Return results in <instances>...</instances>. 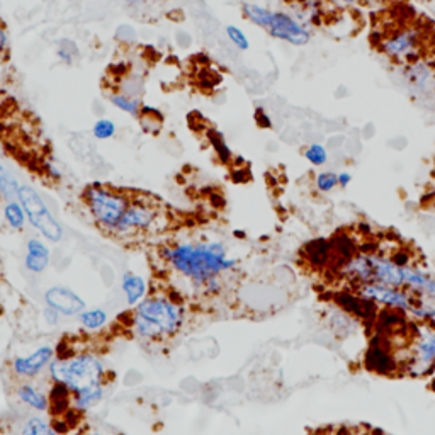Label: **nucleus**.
Listing matches in <instances>:
<instances>
[{
  "mask_svg": "<svg viewBox=\"0 0 435 435\" xmlns=\"http://www.w3.org/2000/svg\"><path fill=\"white\" fill-rule=\"evenodd\" d=\"M165 257L172 267L199 284L211 283L218 274L235 265V260H228L220 243H181L168 249Z\"/></svg>",
  "mask_w": 435,
  "mask_h": 435,
  "instance_id": "1",
  "label": "nucleus"
},
{
  "mask_svg": "<svg viewBox=\"0 0 435 435\" xmlns=\"http://www.w3.org/2000/svg\"><path fill=\"white\" fill-rule=\"evenodd\" d=\"M55 382L69 386L73 395L103 386L104 367L92 354H78L72 359H55L50 362Z\"/></svg>",
  "mask_w": 435,
  "mask_h": 435,
  "instance_id": "2",
  "label": "nucleus"
},
{
  "mask_svg": "<svg viewBox=\"0 0 435 435\" xmlns=\"http://www.w3.org/2000/svg\"><path fill=\"white\" fill-rule=\"evenodd\" d=\"M84 201L94 220L103 228L112 231L125 215L131 197H127L121 190L96 184L85 189Z\"/></svg>",
  "mask_w": 435,
  "mask_h": 435,
  "instance_id": "3",
  "label": "nucleus"
},
{
  "mask_svg": "<svg viewBox=\"0 0 435 435\" xmlns=\"http://www.w3.org/2000/svg\"><path fill=\"white\" fill-rule=\"evenodd\" d=\"M378 50L396 62L415 63L422 60V33L414 26H405L382 37Z\"/></svg>",
  "mask_w": 435,
  "mask_h": 435,
  "instance_id": "4",
  "label": "nucleus"
},
{
  "mask_svg": "<svg viewBox=\"0 0 435 435\" xmlns=\"http://www.w3.org/2000/svg\"><path fill=\"white\" fill-rule=\"evenodd\" d=\"M134 314L145 318L165 335H174L182 325V310L167 298H148L138 305Z\"/></svg>",
  "mask_w": 435,
  "mask_h": 435,
  "instance_id": "5",
  "label": "nucleus"
},
{
  "mask_svg": "<svg viewBox=\"0 0 435 435\" xmlns=\"http://www.w3.org/2000/svg\"><path fill=\"white\" fill-rule=\"evenodd\" d=\"M19 201H21L22 208H24L26 216L31 221L33 227L36 230H39L41 233L46 236L51 242H58L62 240V227L56 223V220L51 216V213L48 211L46 204L39 197V194L36 193L33 187L29 186H21L19 189Z\"/></svg>",
  "mask_w": 435,
  "mask_h": 435,
  "instance_id": "6",
  "label": "nucleus"
},
{
  "mask_svg": "<svg viewBox=\"0 0 435 435\" xmlns=\"http://www.w3.org/2000/svg\"><path fill=\"white\" fill-rule=\"evenodd\" d=\"M276 39L292 44V46H306L311 41V31L298 17L284 10H272L267 28L264 29Z\"/></svg>",
  "mask_w": 435,
  "mask_h": 435,
  "instance_id": "7",
  "label": "nucleus"
},
{
  "mask_svg": "<svg viewBox=\"0 0 435 435\" xmlns=\"http://www.w3.org/2000/svg\"><path fill=\"white\" fill-rule=\"evenodd\" d=\"M157 221V208L148 202L143 197H131L130 204H127L125 215H123L121 221L118 223V227L114 228L116 235L127 236L134 235L138 231L148 230L153 227V223Z\"/></svg>",
  "mask_w": 435,
  "mask_h": 435,
  "instance_id": "8",
  "label": "nucleus"
},
{
  "mask_svg": "<svg viewBox=\"0 0 435 435\" xmlns=\"http://www.w3.org/2000/svg\"><path fill=\"white\" fill-rule=\"evenodd\" d=\"M435 366V332L423 330L415 333V340L411 344V357L408 364V371L411 374H425L432 371Z\"/></svg>",
  "mask_w": 435,
  "mask_h": 435,
  "instance_id": "9",
  "label": "nucleus"
},
{
  "mask_svg": "<svg viewBox=\"0 0 435 435\" xmlns=\"http://www.w3.org/2000/svg\"><path fill=\"white\" fill-rule=\"evenodd\" d=\"M335 303L340 308H344L350 314H354L355 318L369 321V323H373L378 311H380L378 310L376 301H373V299L369 298H364L359 292L357 294H352V292H335Z\"/></svg>",
  "mask_w": 435,
  "mask_h": 435,
  "instance_id": "10",
  "label": "nucleus"
},
{
  "mask_svg": "<svg viewBox=\"0 0 435 435\" xmlns=\"http://www.w3.org/2000/svg\"><path fill=\"white\" fill-rule=\"evenodd\" d=\"M46 303L50 308H53L62 314H78L85 308L84 299L73 291L66 290V287H51L44 294Z\"/></svg>",
  "mask_w": 435,
  "mask_h": 435,
  "instance_id": "11",
  "label": "nucleus"
},
{
  "mask_svg": "<svg viewBox=\"0 0 435 435\" xmlns=\"http://www.w3.org/2000/svg\"><path fill=\"white\" fill-rule=\"evenodd\" d=\"M51 361H53V348L39 347L28 357H17L12 364V369L17 376L33 378Z\"/></svg>",
  "mask_w": 435,
  "mask_h": 435,
  "instance_id": "12",
  "label": "nucleus"
},
{
  "mask_svg": "<svg viewBox=\"0 0 435 435\" xmlns=\"http://www.w3.org/2000/svg\"><path fill=\"white\" fill-rule=\"evenodd\" d=\"M403 80L410 85L411 89L418 92H425L430 87V82L434 78V70L432 66L427 65L425 62L418 60L415 63H407L403 66V72H401Z\"/></svg>",
  "mask_w": 435,
  "mask_h": 435,
  "instance_id": "13",
  "label": "nucleus"
},
{
  "mask_svg": "<svg viewBox=\"0 0 435 435\" xmlns=\"http://www.w3.org/2000/svg\"><path fill=\"white\" fill-rule=\"evenodd\" d=\"M72 400L73 393L70 391L69 386H65L63 382H55V386L50 391V396H48V401H50L48 410L51 411V415H53L55 418L63 417V415L70 410V401Z\"/></svg>",
  "mask_w": 435,
  "mask_h": 435,
  "instance_id": "14",
  "label": "nucleus"
},
{
  "mask_svg": "<svg viewBox=\"0 0 435 435\" xmlns=\"http://www.w3.org/2000/svg\"><path fill=\"white\" fill-rule=\"evenodd\" d=\"M50 264V250L43 242L33 238L28 242V255H26V267L31 272H41Z\"/></svg>",
  "mask_w": 435,
  "mask_h": 435,
  "instance_id": "15",
  "label": "nucleus"
},
{
  "mask_svg": "<svg viewBox=\"0 0 435 435\" xmlns=\"http://www.w3.org/2000/svg\"><path fill=\"white\" fill-rule=\"evenodd\" d=\"M303 255L313 267H325L332 258V243L328 240H314L305 247Z\"/></svg>",
  "mask_w": 435,
  "mask_h": 435,
  "instance_id": "16",
  "label": "nucleus"
},
{
  "mask_svg": "<svg viewBox=\"0 0 435 435\" xmlns=\"http://www.w3.org/2000/svg\"><path fill=\"white\" fill-rule=\"evenodd\" d=\"M123 291L126 292L127 305L134 306L138 305L146 294V283L140 276L126 274V276L123 277Z\"/></svg>",
  "mask_w": 435,
  "mask_h": 435,
  "instance_id": "17",
  "label": "nucleus"
},
{
  "mask_svg": "<svg viewBox=\"0 0 435 435\" xmlns=\"http://www.w3.org/2000/svg\"><path fill=\"white\" fill-rule=\"evenodd\" d=\"M272 10L274 9H269V7L258 6V3H250V2L243 3V7H242L243 17L262 29L267 28L269 19H271L272 16Z\"/></svg>",
  "mask_w": 435,
  "mask_h": 435,
  "instance_id": "18",
  "label": "nucleus"
},
{
  "mask_svg": "<svg viewBox=\"0 0 435 435\" xmlns=\"http://www.w3.org/2000/svg\"><path fill=\"white\" fill-rule=\"evenodd\" d=\"M19 398L37 411H46L48 407H50V401H48L46 396L29 384H24L19 388Z\"/></svg>",
  "mask_w": 435,
  "mask_h": 435,
  "instance_id": "19",
  "label": "nucleus"
},
{
  "mask_svg": "<svg viewBox=\"0 0 435 435\" xmlns=\"http://www.w3.org/2000/svg\"><path fill=\"white\" fill-rule=\"evenodd\" d=\"M19 189H21V186L17 184L16 177L6 167L0 165V193H2V196L9 201L16 199L19 196Z\"/></svg>",
  "mask_w": 435,
  "mask_h": 435,
  "instance_id": "20",
  "label": "nucleus"
},
{
  "mask_svg": "<svg viewBox=\"0 0 435 435\" xmlns=\"http://www.w3.org/2000/svg\"><path fill=\"white\" fill-rule=\"evenodd\" d=\"M109 99H111V103L114 104L116 107L121 109L123 112H126V114H131V116H140L141 109H143L140 104L136 103V100L133 99V97H127L125 96V94H111Z\"/></svg>",
  "mask_w": 435,
  "mask_h": 435,
  "instance_id": "21",
  "label": "nucleus"
},
{
  "mask_svg": "<svg viewBox=\"0 0 435 435\" xmlns=\"http://www.w3.org/2000/svg\"><path fill=\"white\" fill-rule=\"evenodd\" d=\"M107 313L104 310H89L80 314V323L87 330H99L106 325Z\"/></svg>",
  "mask_w": 435,
  "mask_h": 435,
  "instance_id": "22",
  "label": "nucleus"
},
{
  "mask_svg": "<svg viewBox=\"0 0 435 435\" xmlns=\"http://www.w3.org/2000/svg\"><path fill=\"white\" fill-rule=\"evenodd\" d=\"M22 435H62L56 432L53 425H48L44 420L41 418H29L26 422L24 429H22Z\"/></svg>",
  "mask_w": 435,
  "mask_h": 435,
  "instance_id": "23",
  "label": "nucleus"
},
{
  "mask_svg": "<svg viewBox=\"0 0 435 435\" xmlns=\"http://www.w3.org/2000/svg\"><path fill=\"white\" fill-rule=\"evenodd\" d=\"M6 218L9 221V224L12 228H19L24 227V220H26V211L22 208V204H19L16 201H10L9 204L6 206Z\"/></svg>",
  "mask_w": 435,
  "mask_h": 435,
  "instance_id": "24",
  "label": "nucleus"
},
{
  "mask_svg": "<svg viewBox=\"0 0 435 435\" xmlns=\"http://www.w3.org/2000/svg\"><path fill=\"white\" fill-rule=\"evenodd\" d=\"M305 159L308 160L311 165L320 167V165H325L326 160H328V152H326V148L323 145L313 143L305 150Z\"/></svg>",
  "mask_w": 435,
  "mask_h": 435,
  "instance_id": "25",
  "label": "nucleus"
},
{
  "mask_svg": "<svg viewBox=\"0 0 435 435\" xmlns=\"http://www.w3.org/2000/svg\"><path fill=\"white\" fill-rule=\"evenodd\" d=\"M227 36L228 39L233 43L235 48H238L240 51H247L250 48V41L249 37H247L245 33L242 31L240 28H236V26H227Z\"/></svg>",
  "mask_w": 435,
  "mask_h": 435,
  "instance_id": "26",
  "label": "nucleus"
},
{
  "mask_svg": "<svg viewBox=\"0 0 435 435\" xmlns=\"http://www.w3.org/2000/svg\"><path fill=\"white\" fill-rule=\"evenodd\" d=\"M92 133L97 140H109V138L114 136L116 125L111 119H97L92 127Z\"/></svg>",
  "mask_w": 435,
  "mask_h": 435,
  "instance_id": "27",
  "label": "nucleus"
},
{
  "mask_svg": "<svg viewBox=\"0 0 435 435\" xmlns=\"http://www.w3.org/2000/svg\"><path fill=\"white\" fill-rule=\"evenodd\" d=\"M339 186V174L335 172H321L317 177V187L320 193H330Z\"/></svg>",
  "mask_w": 435,
  "mask_h": 435,
  "instance_id": "28",
  "label": "nucleus"
},
{
  "mask_svg": "<svg viewBox=\"0 0 435 435\" xmlns=\"http://www.w3.org/2000/svg\"><path fill=\"white\" fill-rule=\"evenodd\" d=\"M209 140H211V143H213V146H215V150H216L218 155H220V159L223 160V162H230L231 152L228 150V146H227V143H224L223 138H221V134L209 133Z\"/></svg>",
  "mask_w": 435,
  "mask_h": 435,
  "instance_id": "29",
  "label": "nucleus"
},
{
  "mask_svg": "<svg viewBox=\"0 0 435 435\" xmlns=\"http://www.w3.org/2000/svg\"><path fill=\"white\" fill-rule=\"evenodd\" d=\"M73 55H75L73 48H72V50H66V41H65V43H62V46H60V50H58L60 58H62L65 63H70L73 60Z\"/></svg>",
  "mask_w": 435,
  "mask_h": 435,
  "instance_id": "30",
  "label": "nucleus"
},
{
  "mask_svg": "<svg viewBox=\"0 0 435 435\" xmlns=\"http://www.w3.org/2000/svg\"><path fill=\"white\" fill-rule=\"evenodd\" d=\"M255 119H257L258 126H262V127H271L272 126L271 125V119H269V116L265 114V112L262 111V109H258L257 114H255Z\"/></svg>",
  "mask_w": 435,
  "mask_h": 435,
  "instance_id": "31",
  "label": "nucleus"
},
{
  "mask_svg": "<svg viewBox=\"0 0 435 435\" xmlns=\"http://www.w3.org/2000/svg\"><path fill=\"white\" fill-rule=\"evenodd\" d=\"M350 182H352V175L348 174V172H340L339 174V186L347 187Z\"/></svg>",
  "mask_w": 435,
  "mask_h": 435,
  "instance_id": "32",
  "label": "nucleus"
},
{
  "mask_svg": "<svg viewBox=\"0 0 435 435\" xmlns=\"http://www.w3.org/2000/svg\"><path fill=\"white\" fill-rule=\"evenodd\" d=\"M44 314H46V318H50V323L55 325L56 323V318H58L60 313L56 310H53V308H48L46 313H44Z\"/></svg>",
  "mask_w": 435,
  "mask_h": 435,
  "instance_id": "33",
  "label": "nucleus"
},
{
  "mask_svg": "<svg viewBox=\"0 0 435 435\" xmlns=\"http://www.w3.org/2000/svg\"><path fill=\"white\" fill-rule=\"evenodd\" d=\"M7 44V35H6V29H3V26L0 24V51L6 48Z\"/></svg>",
  "mask_w": 435,
  "mask_h": 435,
  "instance_id": "34",
  "label": "nucleus"
},
{
  "mask_svg": "<svg viewBox=\"0 0 435 435\" xmlns=\"http://www.w3.org/2000/svg\"><path fill=\"white\" fill-rule=\"evenodd\" d=\"M91 435H103V434H91Z\"/></svg>",
  "mask_w": 435,
  "mask_h": 435,
  "instance_id": "35",
  "label": "nucleus"
}]
</instances>
